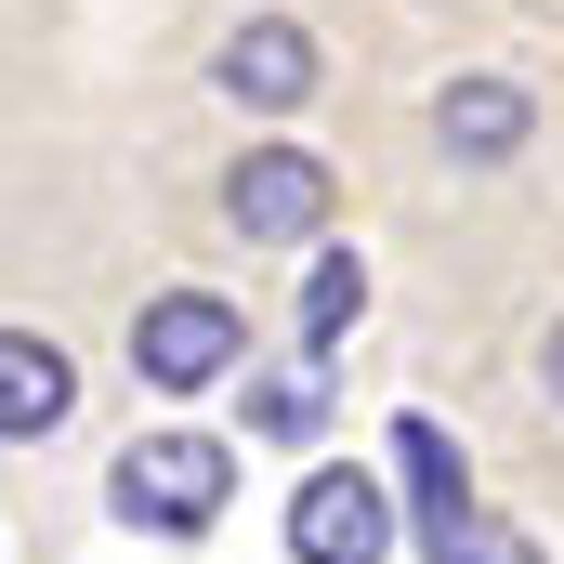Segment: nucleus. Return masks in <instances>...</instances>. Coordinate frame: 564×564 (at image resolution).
<instances>
[{
    "label": "nucleus",
    "mask_w": 564,
    "mask_h": 564,
    "mask_svg": "<svg viewBox=\"0 0 564 564\" xmlns=\"http://www.w3.org/2000/svg\"><path fill=\"white\" fill-rule=\"evenodd\" d=\"M106 486H119V512H132V525H158V539H197V525L237 499V459H224L210 433H132Z\"/></svg>",
    "instance_id": "nucleus-1"
},
{
    "label": "nucleus",
    "mask_w": 564,
    "mask_h": 564,
    "mask_svg": "<svg viewBox=\"0 0 564 564\" xmlns=\"http://www.w3.org/2000/svg\"><path fill=\"white\" fill-rule=\"evenodd\" d=\"M250 355V315L224 302V289H158L132 315V368H144V394H197V381H224Z\"/></svg>",
    "instance_id": "nucleus-2"
},
{
    "label": "nucleus",
    "mask_w": 564,
    "mask_h": 564,
    "mask_svg": "<svg viewBox=\"0 0 564 564\" xmlns=\"http://www.w3.org/2000/svg\"><path fill=\"white\" fill-rule=\"evenodd\" d=\"M394 473H408V512H421V552H433V564H525L499 525H486V499H473L459 446H446L433 421H394Z\"/></svg>",
    "instance_id": "nucleus-3"
},
{
    "label": "nucleus",
    "mask_w": 564,
    "mask_h": 564,
    "mask_svg": "<svg viewBox=\"0 0 564 564\" xmlns=\"http://www.w3.org/2000/svg\"><path fill=\"white\" fill-rule=\"evenodd\" d=\"M289 552H302V564H381V552H394V486L355 473V459L302 473V486H289Z\"/></svg>",
    "instance_id": "nucleus-4"
},
{
    "label": "nucleus",
    "mask_w": 564,
    "mask_h": 564,
    "mask_svg": "<svg viewBox=\"0 0 564 564\" xmlns=\"http://www.w3.org/2000/svg\"><path fill=\"white\" fill-rule=\"evenodd\" d=\"M224 224L263 237V250L315 237V224H328V158H302V144H250V158L224 171Z\"/></svg>",
    "instance_id": "nucleus-5"
},
{
    "label": "nucleus",
    "mask_w": 564,
    "mask_h": 564,
    "mask_svg": "<svg viewBox=\"0 0 564 564\" xmlns=\"http://www.w3.org/2000/svg\"><path fill=\"white\" fill-rule=\"evenodd\" d=\"M237 106H263V119H289L302 93H315V26H289V13H250L237 40H224V66H210Z\"/></svg>",
    "instance_id": "nucleus-6"
},
{
    "label": "nucleus",
    "mask_w": 564,
    "mask_h": 564,
    "mask_svg": "<svg viewBox=\"0 0 564 564\" xmlns=\"http://www.w3.org/2000/svg\"><path fill=\"white\" fill-rule=\"evenodd\" d=\"M79 408V368H66V341H40V328H0V446H40V433H66Z\"/></svg>",
    "instance_id": "nucleus-7"
},
{
    "label": "nucleus",
    "mask_w": 564,
    "mask_h": 564,
    "mask_svg": "<svg viewBox=\"0 0 564 564\" xmlns=\"http://www.w3.org/2000/svg\"><path fill=\"white\" fill-rule=\"evenodd\" d=\"M525 132H539L525 79H446V93H433V144H446L459 171H499V158H512Z\"/></svg>",
    "instance_id": "nucleus-8"
},
{
    "label": "nucleus",
    "mask_w": 564,
    "mask_h": 564,
    "mask_svg": "<svg viewBox=\"0 0 564 564\" xmlns=\"http://www.w3.org/2000/svg\"><path fill=\"white\" fill-rule=\"evenodd\" d=\"M355 315H368V263H355V250H315V276H302V368H315Z\"/></svg>",
    "instance_id": "nucleus-9"
},
{
    "label": "nucleus",
    "mask_w": 564,
    "mask_h": 564,
    "mask_svg": "<svg viewBox=\"0 0 564 564\" xmlns=\"http://www.w3.org/2000/svg\"><path fill=\"white\" fill-rule=\"evenodd\" d=\"M315 421H328V381H315V368H276V381H250V433H276V446H302Z\"/></svg>",
    "instance_id": "nucleus-10"
},
{
    "label": "nucleus",
    "mask_w": 564,
    "mask_h": 564,
    "mask_svg": "<svg viewBox=\"0 0 564 564\" xmlns=\"http://www.w3.org/2000/svg\"><path fill=\"white\" fill-rule=\"evenodd\" d=\"M539 381H552V394H564V328H552V341H539Z\"/></svg>",
    "instance_id": "nucleus-11"
}]
</instances>
